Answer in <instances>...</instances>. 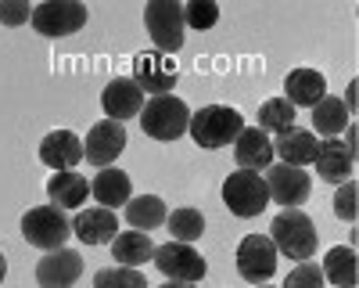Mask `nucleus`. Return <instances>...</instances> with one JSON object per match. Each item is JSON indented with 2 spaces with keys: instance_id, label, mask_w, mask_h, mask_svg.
<instances>
[{
  "instance_id": "nucleus-1",
  "label": "nucleus",
  "mask_w": 359,
  "mask_h": 288,
  "mask_svg": "<svg viewBox=\"0 0 359 288\" xmlns=\"http://www.w3.org/2000/svg\"><path fill=\"white\" fill-rule=\"evenodd\" d=\"M269 242L277 245L280 256L287 259H313L316 256V242H320V230L313 223L309 213L302 209H280L273 216V223H269Z\"/></svg>"
},
{
  "instance_id": "nucleus-2",
  "label": "nucleus",
  "mask_w": 359,
  "mask_h": 288,
  "mask_svg": "<svg viewBox=\"0 0 359 288\" xmlns=\"http://www.w3.org/2000/svg\"><path fill=\"white\" fill-rule=\"evenodd\" d=\"M241 130H245V115L230 105H205L191 112V123H187V133L201 148H226V144L237 140Z\"/></svg>"
},
{
  "instance_id": "nucleus-3",
  "label": "nucleus",
  "mask_w": 359,
  "mask_h": 288,
  "mask_svg": "<svg viewBox=\"0 0 359 288\" xmlns=\"http://www.w3.org/2000/svg\"><path fill=\"white\" fill-rule=\"evenodd\" d=\"M140 126L147 137H155V140H176V137H184L187 133V123H191V108L184 98H176V94H158L151 98L144 108H140Z\"/></svg>"
},
{
  "instance_id": "nucleus-4",
  "label": "nucleus",
  "mask_w": 359,
  "mask_h": 288,
  "mask_svg": "<svg viewBox=\"0 0 359 288\" xmlns=\"http://www.w3.org/2000/svg\"><path fill=\"white\" fill-rule=\"evenodd\" d=\"M144 29L147 37H151L155 51L162 54H176L180 47H184V4H176V0H151V4L144 8Z\"/></svg>"
},
{
  "instance_id": "nucleus-5",
  "label": "nucleus",
  "mask_w": 359,
  "mask_h": 288,
  "mask_svg": "<svg viewBox=\"0 0 359 288\" xmlns=\"http://www.w3.org/2000/svg\"><path fill=\"white\" fill-rule=\"evenodd\" d=\"M69 235H72V220L57 206H36L22 216V238L33 249H43V252L65 249Z\"/></svg>"
},
{
  "instance_id": "nucleus-6",
  "label": "nucleus",
  "mask_w": 359,
  "mask_h": 288,
  "mask_svg": "<svg viewBox=\"0 0 359 288\" xmlns=\"http://www.w3.org/2000/svg\"><path fill=\"white\" fill-rule=\"evenodd\" d=\"M223 206H226L233 216H241V220L259 216V213L269 206V191H266L262 173L233 169L230 177L223 181Z\"/></svg>"
},
{
  "instance_id": "nucleus-7",
  "label": "nucleus",
  "mask_w": 359,
  "mask_h": 288,
  "mask_svg": "<svg viewBox=\"0 0 359 288\" xmlns=\"http://www.w3.org/2000/svg\"><path fill=\"white\" fill-rule=\"evenodd\" d=\"M86 18H90V11H86V4H79V0H47V4H36L33 8V29L40 37H50V40H57V37H72V33H79V29L86 25Z\"/></svg>"
},
{
  "instance_id": "nucleus-8",
  "label": "nucleus",
  "mask_w": 359,
  "mask_h": 288,
  "mask_svg": "<svg viewBox=\"0 0 359 288\" xmlns=\"http://www.w3.org/2000/svg\"><path fill=\"white\" fill-rule=\"evenodd\" d=\"M151 263L165 274V281H184V284H198L208 270V263L201 259V252L194 245H184V242H165V245H155V256Z\"/></svg>"
},
{
  "instance_id": "nucleus-9",
  "label": "nucleus",
  "mask_w": 359,
  "mask_h": 288,
  "mask_svg": "<svg viewBox=\"0 0 359 288\" xmlns=\"http://www.w3.org/2000/svg\"><path fill=\"white\" fill-rule=\"evenodd\" d=\"M277 259H280V252L269 242V235H248L237 245V274L248 284H266L277 274Z\"/></svg>"
},
{
  "instance_id": "nucleus-10",
  "label": "nucleus",
  "mask_w": 359,
  "mask_h": 288,
  "mask_svg": "<svg viewBox=\"0 0 359 288\" xmlns=\"http://www.w3.org/2000/svg\"><path fill=\"white\" fill-rule=\"evenodd\" d=\"M266 173V191H269V202H277L284 209H298L302 202L309 198V173L298 169V166H287V162H273Z\"/></svg>"
},
{
  "instance_id": "nucleus-11",
  "label": "nucleus",
  "mask_w": 359,
  "mask_h": 288,
  "mask_svg": "<svg viewBox=\"0 0 359 288\" xmlns=\"http://www.w3.org/2000/svg\"><path fill=\"white\" fill-rule=\"evenodd\" d=\"M144 94H172V86H176V62L169 54L162 51H140L133 58V76H130Z\"/></svg>"
},
{
  "instance_id": "nucleus-12",
  "label": "nucleus",
  "mask_w": 359,
  "mask_h": 288,
  "mask_svg": "<svg viewBox=\"0 0 359 288\" xmlns=\"http://www.w3.org/2000/svg\"><path fill=\"white\" fill-rule=\"evenodd\" d=\"M126 152V126L123 123H115V119H101L90 126L86 140H83V159L90 166H115V159Z\"/></svg>"
},
{
  "instance_id": "nucleus-13",
  "label": "nucleus",
  "mask_w": 359,
  "mask_h": 288,
  "mask_svg": "<svg viewBox=\"0 0 359 288\" xmlns=\"http://www.w3.org/2000/svg\"><path fill=\"white\" fill-rule=\"evenodd\" d=\"M83 274V259L76 249H54L36 263L40 288H72Z\"/></svg>"
},
{
  "instance_id": "nucleus-14",
  "label": "nucleus",
  "mask_w": 359,
  "mask_h": 288,
  "mask_svg": "<svg viewBox=\"0 0 359 288\" xmlns=\"http://www.w3.org/2000/svg\"><path fill=\"white\" fill-rule=\"evenodd\" d=\"M101 108H104L108 119H115V123L133 119V115H140V108H144V91L130 76H115L104 86V94H101Z\"/></svg>"
},
{
  "instance_id": "nucleus-15",
  "label": "nucleus",
  "mask_w": 359,
  "mask_h": 288,
  "mask_svg": "<svg viewBox=\"0 0 359 288\" xmlns=\"http://www.w3.org/2000/svg\"><path fill=\"white\" fill-rule=\"evenodd\" d=\"M233 159H237V169H269L273 166V137L262 133L259 126H245L233 140Z\"/></svg>"
},
{
  "instance_id": "nucleus-16",
  "label": "nucleus",
  "mask_w": 359,
  "mask_h": 288,
  "mask_svg": "<svg viewBox=\"0 0 359 288\" xmlns=\"http://www.w3.org/2000/svg\"><path fill=\"white\" fill-rule=\"evenodd\" d=\"M40 162L50 166L54 173L76 169V166L83 162V140H79L72 130H50V133L40 140Z\"/></svg>"
},
{
  "instance_id": "nucleus-17",
  "label": "nucleus",
  "mask_w": 359,
  "mask_h": 288,
  "mask_svg": "<svg viewBox=\"0 0 359 288\" xmlns=\"http://www.w3.org/2000/svg\"><path fill=\"white\" fill-rule=\"evenodd\" d=\"M90 195H94V202L101 209H118V206H126V202L133 198V181H130V173H123L118 166H104L97 169V177L90 181Z\"/></svg>"
},
{
  "instance_id": "nucleus-18",
  "label": "nucleus",
  "mask_w": 359,
  "mask_h": 288,
  "mask_svg": "<svg viewBox=\"0 0 359 288\" xmlns=\"http://www.w3.org/2000/svg\"><path fill=\"white\" fill-rule=\"evenodd\" d=\"M327 98V79L316 69H291L284 79V101L291 108H316Z\"/></svg>"
},
{
  "instance_id": "nucleus-19",
  "label": "nucleus",
  "mask_w": 359,
  "mask_h": 288,
  "mask_svg": "<svg viewBox=\"0 0 359 288\" xmlns=\"http://www.w3.org/2000/svg\"><path fill=\"white\" fill-rule=\"evenodd\" d=\"M313 162H316L320 181H327V184H345V181H352V169H355V155L345 148L338 137L320 140Z\"/></svg>"
},
{
  "instance_id": "nucleus-20",
  "label": "nucleus",
  "mask_w": 359,
  "mask_h": 288,
  "mask_svg": "<svg viewBox=\"0 0 359 288\" xmlns=\"http://www.w3.org/2000/svg\"><path fill=\"white\" fill-rule=\"evenodd\" d=\"M115 230H118L115 213L111 209H101V206L79 209L76 220H72V235L83 245H108V242H115Z\"/></svg>"
},
{
  "instance_id": "nucleus-21",
  "label": "nucleus",
  "mask_w": 359,
  "mask_h": 288,
  "mask_svg": "<svg viewBox=\"0 0 359 288\" xmlns=\"http://www.w3.org/2000/svg\"><path fill=\"white\" fill-rule=\"evenodd\" d=\"M86 195H90V184L76 169L54 173V177L47 181V198H50V206H57V209H83Z\"/></svg>"
},
{
  "instance_id": "nucleus-22",
  "label": "nucleus",
  "mask_w": 359,
  "mask_h": 288,
  "mask_svg": "<svg viewBox=\"0 0 359 288\" xmlns=\"http://www.w3.org/2000/svg\"><path fill=\"white\" fill-rule=\"evenodd\" d=\"M316 148H320V140H316V133H309V130H287V133H280L277 140H273V155H280V162H287V166H298V169H306L313 159H316Z\"/></svg>"
},
{
  "instance_id": "nucleus-23",
  "label": "nucleus",
  "mask_w": 359,
  "mask_h": 288,
  "mask_svg": "<svg viewBox=\"0 0 359 288\" xmlns=\"http://www.w3.org/2000/svg\"><path fill=\"white\" fill-rule=\"evenodd\" d=\"M155 256V242L144 235V230H123L111 242V259H118V267H144L147 259Z\"/></svg>"
},
{
  "instance_id": "nucleus-24",
  "label": "nucleus",
  "mask_w": 359,
  "mask_h": 288,
  "mask_svg": "<svg viewBox=\"0 0 359 288\" xmlns=\"http://www.w3.org/2000/svg\"><path fill=\"white\" fill-rule=\"evenodd\" d=\"M323 281H331L338 288H355L359 281V259H355V249L352 245H334L323 259Z\"/></svg>"
},
{
  "instance_id": "nucleus-25",
  "label": "nucleus",
  "mask_w": 359,
  "mask_h": 288,
  "mask_svg": "<svg viewBox=\"0 0 359 288\" xmlns=\"http://www.w3.org/2000/svg\"><path fill=\"white\" fill-rule=\"evenodd\" d=\"M165 202L158 198V195H133L130 202H126V220H130V227L133 230H155V227H162L165 223Z\"/></svg>"
},
{
  "instance_id": "nucleus-26",
  "label": "nucleus",
  "mask_w": 359,
  "mask_h": 288,
  "mask_svg": "<svg viewBox=\"0 0 359 288\" xmlns=\"http://www.w3.org/2000/svg\"><path fill=\"white\" fill-rule=\"evenodd\" d=\"M352 123V115H348V108H345V101L341 98H334V94H327L316 108H313V126H316V133L320 137H338L345 126Z\"/></svg>"
},
{
  "instance_id": "nucleus-27",
  "label": "nucleus",
  "mask_w": 359,
  "mask_h": 288,
  "mask_svg": "<svg viewBox=\"0 0 359 288\" xmlns=\"http://www.w3.org/2000/svg\"><path fill=\"white\" fill-rule=\"evenodd\" d=\"M294 115H298V112H294L284 98H269V101L259 105V123H255V126H259L262 133H277V137H280V133L294 130Z\"/></svg>"
},
{
  "instance_id": "nucleus-28",
  "label": "nucleus",
  "mask_w": 359,
  "mask_h": 288,
  "mask_svg": "<svg viewBox=\"0 0 359 288\" xmlns=\"http://www.w3.org/2000/svg\"><path fill=\"white\" fill-rule=\"evenodd\" d=\"M165 227H169V235H172V242H184V245H194L201 235H205V216L198 213V209H172L169 216H165Z\"/></svg>"
},
{
  "instance_id": "nucleus-29",
  "label": "nucleus",
  "mask_w": 359,
  "mask_h": 288,
  "mask_svg": "<svg viewBox=\"0 0 359 288\" xmlns=\"http://www.w3.org/2000/svg\"><path fill=\"white\" fill-rule=\"evenodd\" d=\"M94 288H147L137 267H104L94 274Z\"/></svg>"
},
{
  "instance_id": "nucleus-30",
  "label": "nucleus",
  "mask_w": 359,
  "mask_h": 288,
  "mask_svg": "<svg viewBox=\"0 0 359 288\" xmlns=\"http://www.w3.org/2000/svg\"><path fill=\"white\" fill-rule=\"evenodd\" d=\"M184 22L187 29L205 33V29H212L219 22V4L216 0H191V4H184Z\"/></svg>"
},
{
  "instance_id": "nucleus-31",
  "label": "nucleus",
  "mask_w": 359,
  "mask_h": 288,
  "mask_svg": "<svg viewBox=\"0 0 359 288\" xmlns=\"http://www.w3.org/2000/svg\"><path fill=\"white\" fill-rule=\"evenodd\" d=\"M327 281H323V270L313 263V259H302L291 274H287V281L280 284V288H323Z\"/></svg>"
},
{
  "instance_id": "nucleus-32",
  "label": "nucleus",
  "mask_w": 359,
  "mask_h": 288,
  "mask_svg": "<svg viewBox=\"0 0 359 288\" xmlns=\"http://www.w3.org/2000/svg\"><path fill=\"white\" fill-rule=\"evenodd\" d=\"M355 198H359V184H355V181L338 184V195H334V213H338V220L355 223Z\"/></svg>"
},
{
  "instance_id": "nucleus-33",
  "label": "nucleus",
  "mask_w": 359,
  "mask_h": 288,
  "mask_svg": "<svg viewBox=\"0 0 359 288\" xmlns=\"http://www.w3.org/2000/svg\"><path fill=\"white\" fill-rule=\"evenodd\" d=\"M33 18L29 0H0V25H25Z\"/></svg>"
},
{
  "instance_id": "nucleus-34",
  "label": "nucleus",
  "mask_w": 359,
  "mask_h": 288,
  "mask_svg": "<svg viewBox=\"0 0 359 288\" xmlns=\"http://www.w3.org/2000/svg\"><path fill=\"white\" fill-rule=\"evenodd\" d=\"M355 86H359V83L352 79V83H348V91H345V108H348V115H355Z\"/></svg>"
},
{
  "instance_id": "nucleus-35",
  "label": "nucleus",
  "mask_w": 359,
  "mask_h": 288,
  "mask_svg": "<svg viewBox=\"0 0 359 288\" xmlns=\"http://www.w3.org/2000/svg\"><path fill=\"white\" fill-rule=\"evenodd\" d=\"M158 288H194V284H184V281H165V284H158Z\"/></svg>"
},
{
  "instance_id": "nucleus-36",
  "label": "nucleus",
  "mask_w": 359,
  "mask_h": 288,
  "mask_svg": "<svg viewBox=\"0 0 359 288\" xmlns=\"http://www.w3.org/2000/svg\"><path fill=\"white\" fill-rule=\"evenodd\" d=\"M4 274H8V259H4V252H0V281H4Z\"/></svg>"
},
{
  "instance_id": "nucleus-37",
  "label": "nucleus",
  "mask_w": 359,
  "mask_h": 288,
  "mask_svg": "<svg viewBox=\"0 0 359 288\" xmlns=\"http://www.w3.org/2000/svg\"><path fill=\"white\" fill-rule=\"evenodd\" d=\"M255 288H269V284H255Z\"/></svg>"
}]
</instances>
